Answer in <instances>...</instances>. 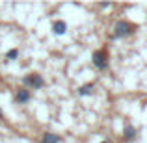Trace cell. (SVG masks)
<instances>
[{"mask_svg":"<svg viewBox=\"0 0 147 143\" xmlns=\"http://www.w3.org/2000/svg\"><path fill=\"white\" fill-rule=\"evenodd\" d=\"M136 28L138 26L130 21H117L115 26H114V37L115 39H125V37L132 36V34L136 32Z\"/></svg>","mask_w":147,"mask_h":143,"instance_id":"obj_1","label":"cell"},{"mask_svg":"<svg viewBox=\"0 0 147 143\" xmlns=\"http://www.w3.org/2000/svg\"><path fill=\"white\" fill-rule=\"evenodd\" d=\"M22 84H24L28 89H41V87L45 86V80H43L41 75L32 73V75H26L24 78H22Z\"/></svg>","mask_w":147,"mask_h":143,"instance_id":"obj_2","label":"cell"},{"mask_svg":"<svg viewBox=\"0 0 147 143\" xmlns=\"http://www.w3.org/2000/svg\"><path fill=\"white\" fill-rule=\"evenodd\" d=\"M91 63L93 67H97L99 71H104L108 67V52L106 50H95L91 54Z\"/></svg>","mask_w":147,"mask_h":143,"instance_id":"obj_3","label":"cell"},{"mask_svg":"<svg viewBox=\"0 0 147 143\" xmlns=\"http://www.w3.org/2000/svg\"><path fill=\"white\" fill-rule=\"evenodd\" d=\"M30 97L32 95H30V91L26 89V87H19L17 93H15V102L17 104H26L30 100Z\"/></svg>","mask_w":147,"mask_h":143,"instance_id":"obj_4","label":"cell"},{"mask_svg":"<svg viewBox=\"0 0 147 143\" xmlns=\"http://www.w3.org/2000/svg\"><path fill=\"white\" fill-rule=\"evenodd\" d=\"M65 30H67L65 21H54L52 22V34H54V36H63Z\"/></svg>","mask_w":147,"mask_h":143,"instance_id":"obj_5","label":"cell"},{"mask_svg":"<svg viewBox=\"0 0 147 143\" xmlns=\"http://www.w3.org/2000/svg\"><path fill=\"white\" fill-rule=\"evenodd\" d=\"M60 141H61V138L52 132H45L43 138H41V143H60Z\"/></svg>","mask_w":147,"mask_h":143,"instance_id":"obj_6","label":"cell"},{"mask_svg":"<svg viewBox=\"0 0 147 143\" xmlns=\"http://www.w3.org/2000/svg\"><path fill=\"white\" fill-rule=\"evenodd\" d=\"M93 84H84V86H80L78 87V95L80 97H86V95H91L93 93Z\"/></svg>","mask_w":147,"mask_h":143,"instance_id":"obj_7","label":"cell"},{"mask_svg":"<svg viewBox=\"0 0 147 143\" xmlns=\"http://www.w3.org/2000/svg\"><path fill=\"white\" fill-rule=\"evenodd\" d=\"M123 138L125 140H136V128L134 126H125V130H123Z\"/></svg>","mask_w":147,"mask_h":143,"instance_id":"obj_8","label":"cell"},{"mask_svg":"<svg viewBox=\"0 0 147 143\" xmlns=\"http://www.w3.org/2000/svg\"><path fill=\"white\" fill-rule=\"evenodd\" d=\"M17 58H19V50L17 48H11V50L6 52V60L7 61H13V60H17Z\"/></svg>","mask_w":147,"mask_h":143,"instance_id":"obj_9","label":"cell"},{"mask_svg":"<svg viewBox=\"0 0 147 143\" xmlns=\"http://www.w3.org/2000/svg\"><path fill=\"white\" fill-rule=\"evenodd\" d=\"M0 119H4V113H2V110H0Z\"/></svg>","mask_w":147,"mask_h":143,"instance_id":"obj_10","label":"cell"},{"mask_svg":"<svg viewBox=\"0 0 147 143\" xmlns=\"http://www.w3.org/2000/svg\"><path fill=\"white\" fill-rule=\"evenodd\" d=\"M100 143H110V141H100Z\"/></svg>","mask_w":147,"mask_h":143,"instance_id":"obj_11","label":"cell"}]
</instances>
